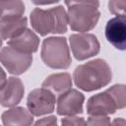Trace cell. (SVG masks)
I'll return each instance as SVG.
<instances>
[{
    "mask_svg": "<svg viewBox=\"0 0 126 126\" xmlns=\"http://www.w3.org/2000/svg\"><path fill=\"white\" fill-rule=\"evenodd\" d=\"M0 60L7 71L13 75L25 73L32 63V55L20 52L7 45L1 49Z\"/></svg>",
    "mask_w": 126,
    "mask_h": 126,
    "instance_id": "52a82bcc",
    "label": "cell"
},
{
    "mask_svg": "<svg viewBox=\"0 0 126 126\" xmlns=\"http://www.w3.org/2000/svg\"><path fill=\"white\" fill-rule=\"evenodd\" d=\"M8 45L20 52L32 54L37 51L39 45V38L32 30L27 28L22 32L9 39Z\"/></svg>",
    "mask_w": 126,
    "mask_h": 126,
    "instance_id": "7c38bea8",
    "label": "cell"
},
{
    "mask_svg": "<svg viewBox=\"0 0 126 126\" xmlns=\"http://www.w3.org/2000/svg\"><path fill=\"white\" fill-rule=\"evenodd\" d=\"M117 106L107 91L91 96L87 102V113L92 116L113 114Z\"/></svg>",
    "mask_w": 126,
    "mask_h": 126,
    "instance_id": "8fae6325",
    "label": "cell"
},
{
    "mask_svg": "<svg viewBox=\"0 0 126 126\" xmlns=\"http://www.w3.org/2000/svg\"><path fill=\"white\" fill-rule=\"evenodd\" d=\"M108 9L113 15L126 17V0H111L108 2Z\"/></svg>",
    "mask_w": 126,
    "mask_h": 126,
    "instance_id": "ac0fdd59",
    "label": "cell"
},
{
    "mask_svg": "<svg viewBox=\"0 0 126 126\" xmlns=\"http://www.w3.org/2000/svg\"><path fill=\"white\" fill-rule=\"evenodd\" d=\"M112 96L118 109L126 107V85L117 84L106 90Z\"/></svg>",
    "mask_w": 126,
    "mask_h": 126,
    "instance_id": "e0dca14e",
    "label": "cell"
},
{
    "mask_svg": "<svg viewBox=\"0 0 126 126\" xmlns=\"http://www.w3.org/2000/svg\"><path fill=\"white\" fill-rule=\"evenodd\" d=\"M1 118L3 126H31L33 122L32 114L21 106L4 111Z\"/></svg>",
    "mask_w": 126,
    "mask_h": 126,
    "instance_id": "4fadbf2b",
    "label": "cell"
},
{
    "mask_svg": "<svg viewBox=\"0 0 126 126\" xmlns=\"http://www.w3.org/2000/svg\"><path fill=\"white\" fill-rule=\"evenodd\" d=\"M71 30L85 33L93 30L99 19L98 1H65Z\"/></svg>",
    "mask_w": 126,
    "mask_h": 126,
    "instance_id": "3957f363",
    "label": "cell"
},
{
    "mask_svg": "<svg viewBox=\"0 0 126 126\" xmlns=\"http://www.w3.org/2000/svg\"><path fill=\"white\" fill-rule=\"evenodd\" d=\"M56 96L48 90L39 88L32 91L27 99L29 111L33 116H41L53 112Z\"/></svg>",
    "mask_w": 126,
    "mask_h": 126,
    "instance_id": "8992f818",
    "label": "cell"
},
{
    "mask_svg": "<svg viewBox=\"0 0 126 126\" xmlns=\"http://www.w3.org/2000/svg\"><path fill=\"white\" fill-rule=\"evenodd\" d=\"M85 96L82 93L75 89H71L57 100V114L58 115H77L83 112V102Z\"/></svg>",
    "mask_w": 126,
    "mask_h": 126,
    "instance_id": "ba28073f",
    "label": "cell"
},
{
    "mask_svg": "<svg viewBox=\"0 0 126 126\" xmlns=\"http://www.w3.org/2000/svg\"><path fill=\"white\" fill-rule=\"evenodd\" d=\"M110 119L106 115L91 116L87 121V126H110Z\"/></svg>",
    "mask_w": 126,
    "mask_h": 126,
    "instance_id": "d6986e66",
    "label": "cell"
},
{
    "mask_svg": "<svg viewBox=\"0 0 126 126\" xmlns=\"http://www.w3.org/2000/svg\"><path fill=\"white\" fill-rule=\"evenodd\" d=\"M112 73L108 64L102 59H94L79 65L73 74L75 85L86 92L98 90L108 85Z\"/></svg>",
    "mask_w": 126,
    "mask_h": 126,
    "instance_id": "6da1fadb",
    "label": "cell"
},
{
    "mask_svg": "<svg viewBox=\"0 0 126 126\" xmlns=\"http://www.w3.org/2000/svg\"><path fill=\"white\" fill-rule=\"evenodd\" d=\"M33 126H58L57 118L55 116H47L37 120Z\"/></svg>",
    "mask_w": 126,
    "mask_h": 126,
    "instance_id": "44dd1931",
    "label": "cell"
},
{
    "mask_svg": "<svg viewBox=\"0 0 126 126\" xmlns=\"http://www.w3.org/2000/svg\"><path fill=\"white\" fill-rule=\"evenodd\" d=\"M1 17L0 20L18 19L24 17L25 5L20 0L15 1H1L0 2Z\"/></svg>",
    "mask_w": 126,
    "mask_h": 126,
    "instance_id": "2e32d148",
    "label": "cell"
},
{
    "mask_svg": "<svg viewBox=\"0 0 126 126\" xmlns=\"http://www.w3.org/2000/svg\"><path fill=\"white\" fill-rule=\"evenodd\" d=\"M110 126H126V120L123 118H115Z\"/></svg>",
    "mask_w": 126,
    "mask_h": 126,
    "instance_id": "7402d4cb",
    "label": "cell"
},
{
    "mask_svg": "<svg viewBox=\"0 0 126 126\" xmlns=\"http://www.w3.org/2000/svg\"><path fill=\"white\" fill-rule=\"evenodd\" d=\"M28 19L26 17L18 19H9V20H0V32L1 38L3 40L11 39L24 30L27 29Z\"/></svg>",
    "mask_w": 126,
    "mask_h": 126,
    "instance_id": "9a60e30c",
    "label": "cell"
},
{
    "mask_svg": "<svg viewBox=\"0 0 126 126\" xmlns=\"http://www.w3.org/2000/svg\"><path fill=\"white\" fill-rule=\"evenodd\" d=\"M105 37L119 50H126V17L116 16L105 26Z\"/></svg>",
    "mask_w": 126,
    "mask_h": 126,
    "instance_id": "9c48e42d",
    "label": "cell"
},
{
    "mask_svg": "<svg viewBox=\"0 0 126 126\" xmlns=\"http://www.w3.org/2000/svg\"><path fill=\"white\" fill-rule=\"evenodd\" d=\"M72 79L69 73H57L48 76L42 83V88L50 91L55 96H61L71 90Z\"/></svg>",
    "mask_w": 126,
    "mask_h": 126,
    "instance_id": "5bb4252c",
    "label": "cell"
},
{
    "mask_svg": "<svg viewBox=\"0 0 126 126\" xmlns=\"http://www.w3.org/2000/svg\"><path fill=\"white\" fill-rule=\"evenodd\" d=\"M71 50L77 60H85L99 52L100 45L93 33H75L69 37Z\"/></svg>",
    "mask_w": 126,
    "mask_h": 126,
    "instance_id": "5b68a950",
    "label": "cell"
},
{
    "mask_svg": "<svg viewBox=\"0 0 126 126\" xmlns=\"http://www.w3.org/2000/svg\"><path fill=\"white\" fill-rule=\"evenodd\" d=\"M61 126H87V123L83 117L69 116L61 119Z\"/></svg>",
    "mask_w": 126,
    "mask_h": 126,
    "instance_id": "ffe728a7",
    "label": "cell"
},
{
    "mask_svg": "<svg viewBox=\"0 0 126 126\" xmlns=\"http://www.w3.org/2000/svg\"><path fill=\"white\" fill-rule=\"evenodd\" d=\"M30 18L32 29L42 36L48 33H64L67 32L68 14L63 6H56L47 10L34 8Z\"/></svg>",
    "mask_w": 126,
    "mask_h": 126,
    "instance_id": "7a4b0ae2",
    "label": "cell"
},
{
    "mask_svg": "<svg viewBox=\"0 0 126 126\" xmlns=\"http://www.w3.org/2000/svg\"><path fill=\"white\" fill-rule=\"evenodd\" d=\"M25 88L21 79L17 77H10L4 86L1 87V105L4 107H11L17 105L23 98Z\"/></svg>",
    "mask_w": 126,
    "mask_h": 126,
    "instance_id": "30bf717a",
    "label": "cell"
},
{
    "mask_svg": "<svg viewBox=\"0 0 126 126\" xmlns=\"http://www.w3.org/2000/svg\"><path fill=\"white\" fill-rule=\"evenodd\" d=\"M40 56L45 65L53 69H67L71 56L67 40L62 36H50L43 40Z\"/></svg>",
    "mask_w": 126,
    "mask_h": 126,
    "instance_id": "277c9868",
    "label": "cell"
}]
</instances>
